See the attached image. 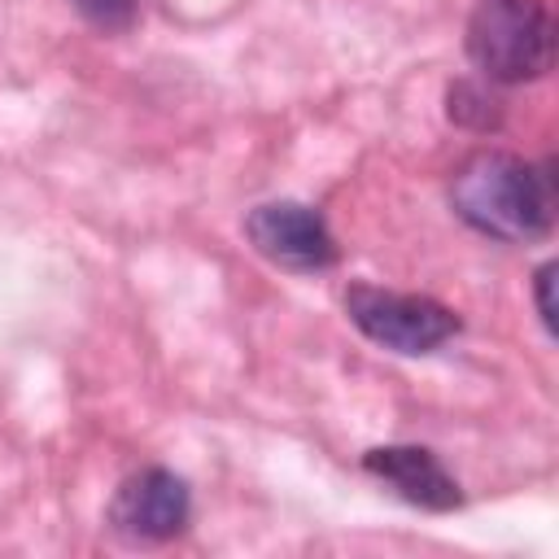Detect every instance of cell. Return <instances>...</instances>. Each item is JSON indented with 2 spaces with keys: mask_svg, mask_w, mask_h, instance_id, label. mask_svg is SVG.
Segmentation results:
<instances>
[{
  "mask_svg": "<svg viewBox=\"0 0 559 559\" xmlns=\"http://www.w3.org/2000/svg\"><path fill=\"white\" fill-rule=\"evenodd\" d=\"M450 205L472 231L502 245H528L555 223V175L515 153L480 148L454 170Z\"/></svg>",
  "mask_w": 559,
  "mask_h": 559,
  "instance_id": "6da1fadb",
  "label": "cell"
},
{
  "mask_svg": "<svg viewBox=\"0 0 559 559\" xmlns=\"http://www.w3.org/2000/svg\"><path fill=\"white\" fill-rule=\"evenodd\" d=\"M463 44L489 83H533L555 66V17L542 0H472Z\"/></svg>",
  "mask_w": 559,
  "mask_h": 559,
  "instance_id": "7a4b0ae2",
  "label": "cell"
},
{
  "mask_svg": "<svg viewBox=\"0 0 559 559\" xmlns=\"http://www.w3.org/2000/svg\"><path fill=\"white\" fill-rule=\"evenodd\" d=\"M345 314L367 341H376L393 354H406V358L441 349L463 328L450 306L419 297V293H393L380 284H349L345 288Z\"/></svg>",
  "mask_w": 559,
  "mask_h": 559,
  "instance_id": "3957f363",
  "label": "cell"
},
{
  "mask_svg": "<svg viewBox=\"0 0 559 559\" xmlns=\"http://www.w3.org/2000/svg\"><path fill=\"white\" fill-rule=\"evenodd\" d=\"M249 245L284 271H328L336 262V240L323 214L306 201H262L245 214Z\"/></svg>",
  "mask_w": 559,
  "mask_h": 559,
  "instance_id": "277c9868",
  "label": "cell"
},
{
  "mask_svg": "<svg viewBox=\"0 0 559 559\" xmlns=\"http://www.w3.org/2000/svg\"><path fill=\"white\" fill-rule=\"evenodd\" d=\"M192 515V493L183 485V476H175L170 467H140L131 472L109 502V528L127 542H170L188 528Z\"/></svg>",
  "mask_w": 559,
  "mask_h": 559,
  "instance_id": "5b68a950",
  "label": "cell"
},
{
  "mask_svg": "<svg viewBox=\"0 0 559 559\" xmlns=\"http://www.w3.org/2000/svg\"><path fill=\"white\" fill-rule=\"evenodd\" d=\"M362 472L384 480L402 502L424 511H454L463 502L459 480L424 445H371L362 454Z\"/></svg>",
  "mask_w": 559,
  "mask_h": 559,
  "instance_id": "8992f818",
  "label": "cell"
},
{
  "mask_svg": "<svg viewBox=\"0 0 559 559\" xmlns=\"http://www.w3.org/2000/svg\"><path fill=\"white\" fill-rule=\"evenodd\" d=\"M445 114H450V122L472 127V131H489V127H498V118H502L498 100H493L480 83H467V79L450 83V92H445Z\"/></svg>",
  "mask_w": 559,
  "mask_h": 559,
  "instance_id": "52a82bcc",
  "label": "cell"
},
{
  "mask_svg": "<svg viewBox=\"0 0 559 559\" xmlns=\"http://www.w3.org/2000/svg\"><path fill=\"white\" fill-rule=\"evenodd\" d=\"M70 4H74L92 26H100V31H122V26H131L140 0H70Z\"/></svg>",
  "mask_w": 559,
  "mask_h": 559,
  "instance_id": "ba28073f",
  "label": "cell"
},
{
  "mask_svg": "<svg viewBox=\"0 0 559 559\" xmlns=\"http://www.w3.org/2000/svg\"><path fill=\"white\" fill-rule=\"evenodd\" d=\"M555 262H542L537 271H533V301H537V319H542V328L555 336V297H550V288H555Z\"/></svg>",
  "mask_w": 559,
  "mask_h": 559,
  "instance_id": "9c48e42d",
  "label": "cell"
}]
</instances>
